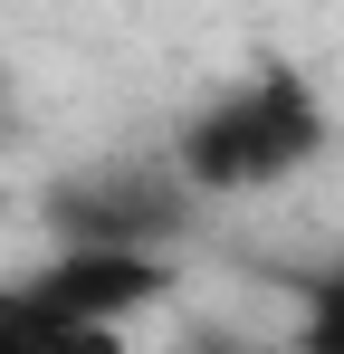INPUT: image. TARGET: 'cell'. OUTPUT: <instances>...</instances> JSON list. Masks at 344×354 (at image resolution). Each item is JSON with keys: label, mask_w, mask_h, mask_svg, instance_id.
<instances>
[{"label": "cell", "mask_w": 344, "mask_h": 354, "mask_svg": "<svg viewBox=\"0 0 344 354\" xmlns=\"http://www.w3.org/2000/svg\"><path fill=\"white\" fill-rule=\"evenodd\" d=\"M19 134V106H10V77H0V144Z\"/></svg>", "instance_id": "obj_4"}, {"label": "cell", "mask_w": 344, "mask_h": 354, "mask_svg": "<svg viewBox=\"0 0 344 354\" xmlns=\"http://www.w3.org/2000/svg\"><path fill=\"white\" fill-rule=\"evenodd\" d=\"M306 335L344 354V268H325V278H306Z\"/></svg>", "instance_id": "obj_3"}, {"label": "cell", "mask_w": 344, "mask_h": 354, "mask_svg": "<svg viewBox=\"0 0 344 354\" xmlns=\"http://www.w3.org/2000/svg\"><path fill=\"white\" fill-rule=\"evenodd\" d=\"M191 221H201V192L182 182L172 153H96L39 192V230L86 249H182Z\"/></svg>", "instance_id": "obj_2"}, {"label": "cell", "mask_w": 344, "mask_h": 354, "mask_svg": "<svg viewBox=\"0 0 344 354\" xmlns=\"http://www.w3.org/2000/svg\"><path fill=\"white\" fill-rule=\"evenodd\" d=\"M335 144V106L325 86L296 58H258L249 77H229L220 96H201L191 115L172 124V163L201 201H249V192H278V182L316 173Z\"/></svg>", "instance_id": "obj_1"}]
</instances>
